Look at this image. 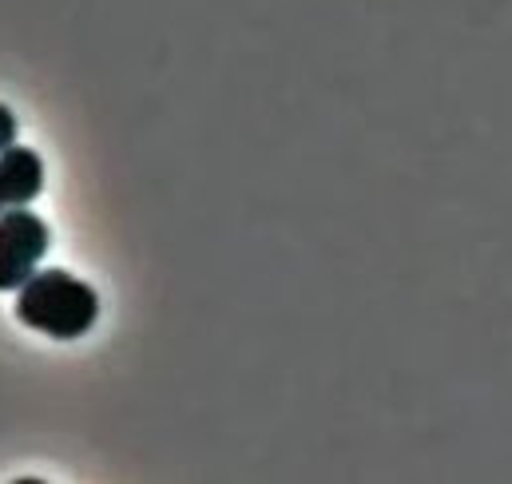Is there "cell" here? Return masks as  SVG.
I'll return each mask as SVG.
<instances>
[{"label":"cell","instance_id":"2","mask_svg":"<svg viewBox=\"0 0 512 484\" xmlns=\"http://www.w3.org/2000/svg\"><path fill=\"white\" fill-rule=\"evenodd\" d=\"M48 242H52L48 223L36 211L28 207L4 211L0 215V290H20L36 274Z\"/></svg>","mask_w":512,"mask_h":484},{"label":"cell","instance_id":"4","mask_svg":"<svg viewBox=\"0 0 512 484\" xmlns=\"http://www.w3.org/2000/svg\"><path fill=\"white\" fill-rule=\"evenodd\" d=\"M12 143H16V116L0 104V151H4V147H12Z\"/></svg>","mask_w":512,"mask_h":484},{"label":"cell","instance_id":"1","mask_svg":"<svg viewBox=\"0 0 512 484\" xmlns=\"http://www.w3.org/2000/svg\"><path fill=\"white\" fill-rule=\"evenodd\" d=\"M16 318L56 342L84 338L100 318V294L68 270H36L16 298Z\"/></svg>","mask_w":512,"mask_h":484},{"label":"cell","instance_id":"3","mask_svg":"<svg viewBox=\"0 0 512 484\" xmlns=\"http://www.w3.org/2000/svg\"><path fill=\"white\" fill-rule=\"evenodd\" d=\"M44 191V163L32 147H4L0 151V215L12 207H28Z\"/></svg>","mask_w":512,"mask_h":484}]
</instances>
